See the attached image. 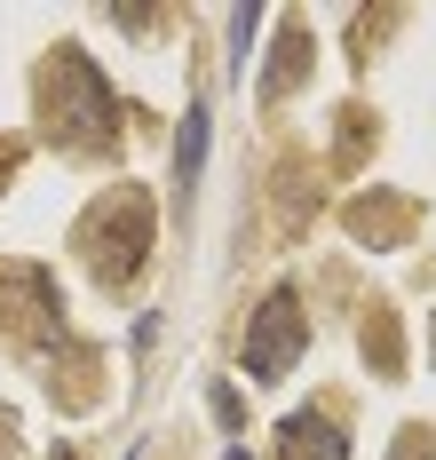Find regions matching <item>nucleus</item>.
Listing matches in <instances>:
<instances>
[{"mask_svg":"<svg viewBox=\"0 0 436 460\" xmlns=\"http://www.w3.org/2000/svg\"><path fill=\"white\" fill-rule=\"evenodd\" d=\"M198 151H206V111H191V119H183V183L198 175Z\"/></svg>","mask_w":436,"mask_h":460,"instance_id":"obj_1","label":"nucleus"}]
</instances>
